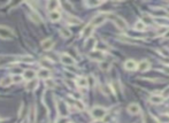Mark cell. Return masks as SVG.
I'll list each match as a JSON object with an SVG mask.
<instances>
[{"instance_id":"cell-27","label":"cell","mask_w":169,"mask_h":123,"mask_svg":"<svg viewBox=\"0 0 169 123\" xmlns=\"http://www.w3.org/2000/svg\"><path fill=\"white\" fill-rule=\"evenodd\" d=\"M30 18L32 20V21H35L36 23H41V16L37 14V13H32V14H30Z\"/></svg>"},{"instance_id":"cell-21","label":"cell","mask_w":169,"mask_h":123,"mask_svg":"<svg viewBox=\"0 0 169 123\" xmlns=\"http://www.w3.org/2000/svg\"><path fill=\"white\" fill-rule=\"evenodd\" d=\"M134 28H135V30H137V31H144V30L146 29V25L139 20V21H137V22L135 23Z\"/></svg>"},{"instance_id":"cell-30","label":"cell","mask_w":169,"mask_h":123,"mask_svg":"<svg viewBox=\"0 0 169 123\" xmlns=\"http://www.w3.org/2000/svg\"><path fill=\"white\" fill-rule=\"evenodd\" d=\"M46 86L47 88H50V89H53V88H55V82L53 81V79H51V78H48V79H46Z\"/></svg>"},{"instance_id":"cell-37","label":"cell","mask_w":169,"mask_h":123,"mask_svg":"<svg viewBox=\"0 0 169 123\" xmlns=\"http://www.w3.org/2000/svg\"><path fill=\"white\" fill-rule=\"evenodd\" d=\"M144 123H154L153 122V118L150 116H145V118H144Z\"/></svg>"},{"instance_id":"cell-29","label":"cell","mask_w":169,"mask_h":123,"mask_svg":"<svg viewBox=\"0 0 169 123\" xmlns=\"http://www.w3.org/2000/svg\"><path fill=\"white\" fill-rule=\"evenodd\" d=\"M67 21H68V23H70V24H80L81 23V20L77 18H74V16H69V18H67Z\"/></svg>"},{"instance_id":"cell-22","label":"cell","mask_w":169,"mask_h":123,"mask_svg":"<svg viewBox=\"0 0 169 123\" xmlns=\"http://www.w3.org/2000/svg\"><path fill=\"white\" fill-rule=\"evenodd\" d=\"M140 21L145 24V25L146 24H152L153 23V18H152L148 14H144V15H143V20H140Z\"/></svg>"},{"instance_id":"cell-1","label":"cell","mask_w":169,"mask_h":123,"mask_svg":"<svg viewBox=\"0 0 169 123\" xmlns=\"http://www.w3.org/2000/svg\"><path fill=\"white\" fill-rule=\"evenodd\" d=\"M106 18H111L112 21L114 22V23L116 24L117 28H120V29H127L128 28V24H127V22L123 20L122 18H120V16H117V15H115V14H112V13H108V14H105Z\"/></svg>"},{"instance_id":"cell-38","label":"cell","mask_w":169,"mask_h":123,"mask_svg":"<svg viewBox=\"0 0 169 123\" xmlns=\"http://www.w3.org/2000/svg\"><path fill=\"white\" fill-rule=\"evenodd\" d=\"M162 71L169 75V66H164V67H162Z\"/></svg>"},{"instance_id":"cell-19","label":"cell","mask_w":169,"mask_h":123,"mask_svg":"<svg viewBox=\"0 0 169 123\" xmlns=\"http://www.w3.org/2000/svg\"><path fill=\"white\" fill-rule=\"evenodd\" d=\"M12 83H13L12 76H6V77H4L1 81H0V86H4V88H6V86H9Z\"/></svg>"},{"instance_id":"cell-36","label":"cell","mask_w":169,"mask_h":123,"mask_svg":"<svg viewBox=\"0 0 169 123\" xmlns=\"http://www.w3.org/2000/svg\"><path fill=\"white\" fill-rule=\"evenodd\" d=\"M161 53H162V55H164V57H168L169 58V50L168 48H166V47L161 48Z\"/></svg>"},{"instance_id":"cell-12","label":"cell","mask_w":169,"mask_h":123,"mask_svg":"<svg viewBox=\"0 0 169 123\" xmlns=\"http://www.w3.org/2000/svg\"><path fill=\"white\" fill-rule=\"evenodd\" d=\"M137 66H138V63L135 60H127L124 62V68L127 70H136L137 69Z\"/></svg>"},{"instance_id":"cell-5","label":"cell","mask_w":169,"mask_h":123,"mask_svg":"<svg viewBox=\"0 0 169 123\" xmlns=\"http://www.w3.org/2000/svg\"><path fill=\"white\" fill-rule=\"evenodd\" d=\"M60 61L67 66H74L76 63V61L70 57L69 54H61L60 55Z\"/></svg>"},{"instance_id":"cell-4","label":"cell","mask_w":169,"mask_h":123,"mask_svg":"<svg viewBox=\"0 0 169 123\" xmlns=\"http://www.w3.org/2000/svg\"><path fill=\"white\" fill-rule=\"evenodd\" d=\"M14 36V32H13L11 29H8L7 27H0V37L4 38V39H9Z\"/></svg>"},{"instance_id":"cell-40","label":"cell","mask_w":169,"mask_h":123,"mask_svg":"<svg viewBox=\"0 0 169 123\" xmlns=\"http://www.w3.org/2000/svg\"><path fill=\"white\" fill-rule=\"evenodd\" d=\"M168 115H169V109H168Z\"/></svg>"},{"instance_id":"cell-28","label":"cell","mask_w":169,"mask_h":123,"mask_svg":"<svg viewBox=\"0 0 169 123\" xmlns=\"http://www.w3.org/2000/svg\"><path fill=\"white\" fill-rule=\"evenodd\" d=\"M74 105H75V107L78 111H83L85 108V106H84V104L82 102L81 100H74Z\"/></svg>"},{"instance_id":"cell-9","label":"cell","mask_w":169,"mask_h":123,"mask_svg":"<svg viewBox=\"0 0 169 123\" xmlns=\"http://www.w3.org/2000/svg\"><path fill=\"white\" fill-rule=\"evenodd\" d=\"M93 29L94 27H92L91 24H89V25H86L84 29L82 30V37H84V38H90L91 37V35H92V32H93Z\"/></svg>"},{"instance_id":"cell-13","label":"cell","mask_w":169,"mask_h":123,"mask_svg":"<svg viewBox=\"0 0 169 123\" xmlns=\"http://www.w3.org/2000/svg\"><path fill=\"white\" fill-rule=\"evenodd\" d=\"M128 112L132 115H137L140 113V107L138 104H130L128 106Z\"/></svg>"},{"instance_id":"cell-6","label":"cell","mask_w":169,"mask_h":123,"mask_svg":"<svg viewBox=\"0 0 169 123\" xmlns=\"http://www.w3.org/2000/svg\"><path fill=\"white\" fill-rule=\"evenodd\" d=\"M106 21V16L105 14H99V15H97V16H94L92 18V21H91V25L92 27H97V25H101V24L104 23Z\"/></svg>"},{"instance_id":"cell-32","label":"cell","mask_w":169,"mask_h":123,"mask_svg":"<svg viewBox=\"0 0 169 123\" xmlns=\"http://www.w3.org/2000/svg\"><path fill=\"white\" fill-rule=\"evenodd\" d=\"M22 79H23V77H21L20 75H13L12 76L13 83H18V82H21Z\"/></svg>"},{"instance_id":"cell-11","label":"cell","mask_w":169,"mask_h":123,"mask_svg":"<svg viewBox=\"0 0 169 123\" xmlns=\"http://www.w3.org/2000/svg\"><path fill=\"white\" fill-rule=\"evenodd\" d=\"M23 79H25V81H32V79H35L36 77V73L32 69H28V70H24L23 71Z\"/></svg>"},{"instance_id":"cell-31","label":"cell","mask_w":169,"mask_h":123,"mask_svg":"<svg viewBox=\"0 0 169 123\" xmlns=\"http://www.w3.org/2000/svg\"><path fill=\"white\" fill-rule=\"evenodd\" d=\"M102 2L101 1H88L86 2V5H88L89 7H96V6H99V5H101Z\"/></svg>"},{"instance_id":"cell-16","label":"cell","mask_w":169,"mask_h":123,"mask_svg":"<svg viewBox=\"0 0 169 123\" xmlns=\"http://www.w3.org/2000/svg\"><path fill=\"white\" fill-rule=\"evenodd\" d=\"M76 85L77 86H80V88H86L89 85L88 83V78H85V77H77V79H76Z\"/></svg>"},{"instance_id":"cell-3","label":"cell","mask_w":169,"mask_h":123,"mask_svg":"<svg viewBox=\"0 0 169 123\" xmlns=\"http://www.w3.org/2000/svg\"><path fill=\"white\" fill-rule=\"evenodd\" d=\"M57 109H58V113L60 116H67L68 113H69L68 105L64 102L63 100H58L57 101Z\"/></svg>"},{"instance_id":"cell-17","label":"cell","mask_w":169,"mask_h":123,"mask_svg":"<svg viewBox=\"0 0 169 123\" xmlns=\"http://www.w3.org/2000/svg\"><path fill=\"white\" fill-rule=\"evenodd\" d=\"M163 98L162 95H160V94H153V95H151V98H150V101H151L152 104H161V102H163Z\"/></svg>"},{"instance_id":"cell-15","label":"cell","mask_w":169,"mask_h":123,"mask_svg":"<svg viewBox=\"0 0 169 123\" xmlns=\"http://www.w3.org/2000/svg\"><path fill=\"white\" fill-rule=\"evenodd\" d=\"M137 68H138L140 71H146V70H148V69L151 68V65H150V62H148L147 60H143L141 62L138 63Z\"/></svg>"},{"instance_id":"cell-35","label":"cell","mask_w":169,"mask_h":123,"mask_svg":"<svg viewBox=\"0 0 169 123\" xmlns=\"http://www.w3.org/2000/svg\"><path fill=\"white\" fill-rule=\"evenodd\" d=\"M169 97V86L167 89H164L162 92V98L163 99H166V98H168Z\"/></svg>"},{"instance_id":"cell-25","label":"cell","mask_w":169,"mask_h":123,"mask_svg":"<svg viewBox=\"0 0 169 123\" xmlns=\"http://www.w3.org/2000/svg\"><path fill=\"white\" fill-rule=\"evenodd\" d=\"M18 61H22V62H27V63H29V62H34L35 60L32 57H30V55H23V57H21V58L18 59Z\"/></svg>"},{"instance_id":"cell-18","label":"cell","mask_w":169,"mask_h":123,"mask_svg":"<svg viewBox=\"0 0 169 123\" xmlns=\"http://www.w3.org/2000/svg\"><path fill=\"white\" fill-rule=\"evenodd\" d=\"M37 88H38V81H37V79L29 81V83L27 84V90H28V91H35Z\"/></svg>"},{"instance_id":"cell-39","label":"cell","mask_w":169,"mask_h":123,"mask_svg":"<svg viewBox=\"0 0 169 123\" xmlns=\"http://www.w3.org/2000/svg\"><path fill=\"white\" fill-rule=\"evenodd\" d=\"M163 38H166V39H169V30H167V31L164 32V35H163Z\"/></svg>"},{"instance_id":"cell-7","label":"cell","mask_w":169,"mask_h":123,"mask_svg":"<svg viewBox=\"0 0 169 123\" xmlns=\"http://www.w3.org/2000/svg\"><path fill=\"white\" fill-rule=\"evenodd\" d=\"M89 57H90V59L94 60V61H102V59H104V53L101 52V51H99V50H96V51L90 52Z\"/></svg>"},{"instance_id":"cell-20","label":"cell","mask_w":169,"mask_h":123,"mask_svg":"<svg viewBox=\"0 0 169 123\" xmlns=\"http://www.w3.org/2000/svg\"><path fill=\"white\" fill-rule=\"evenodd\" d=\"M50 18H51V21H53V22H57V21H59L60 18H61V13L59 12V11H54V12H51L50 13Z\"/></svg>"},{"instance_id":"cell-24","label":"cell","mask_w":169,"mask_h":123,"mask_svg":"<svg viewBox=\"0 0 169 123\" xmlns=\"http://www.w3.org/2000/svg\"><path fill=\"white\" fill-rule=\"evenodd\" d=\"M60 34L64 38H69L70 36H71V32H70V30L68 28H61L60 29Z\"/></svg>"},{"instance_id":"cell-34","label":"cell","mask_w":169,"mask_h":123,"mask_svg":"<svg viewBox=\"0 0 169 123\" xmlns=\"http://www.w3.org/2000/svg\"><path fill=\"white\" fill-rule=\"evenodd\" d=\"M22 73V69L20 68V67H18V68H13L12 69V74L13 75H20Z\"/></svg>"},{"instance_id":"cell-26","label":"cell","mask_w":169,"mask_h":123,"mask_svg":"<svg viewBox=\"0 0 169 123\" xmlns=\"http://www.w3.org/2000/svg\"><path fill=\"white\" fill-rule=\"evenodd\" d=\"M100 69L104 71H107L109 70V68H111V65H109V62H107V61H102V62H100Z\"/></svg>"},{"instance_id":"cell-10","label":"cell","mask_w":169,"mask_h":123,"mask_svg":"<svg viewBox=\"0 0 169 123\" xmlns=\"http://www.w3.org/2000/svg\"><path fill=\"white\" fill-rule=\"evenodd\" d=\"M38 77L46 81V79H48L51 77V71H50V69H47V68H41V69L38 70Z\"/></svg>"},{"instance_id":"cell-8","label":"cell","mask_w":169,"mask_h":123,"mask_svg":"<svg viewBox=\"0 0 169 123\" xmlns=\"http://www.w3.org/2000/svg\"><path fill=\"white\" fill-rule=\"evenodd\" d=\"M41 48L43 50H45V51H50L53 46H54V40H53L52 38H46V39H44V40L41 41Z\"/></svg>"},{"instance_id":"cell-2","label":"cell","mask_w":169,"mask_h":123,"mask_svg":"<svg viewBox=\"0 0 169 123\" xmlns=\"http://www.w3.org/2000/svg\"><path fill=\"white\" fill-rule=\"evenodd\" d=\"M106 114H107V111L104 107H100V106H96L91 111V116L93 117L94 120H101L106 116Z\"/></svg>"},{"instance_id":"cell-33","label":"cell","mask_w":169,"mask_h":123,"mask_svg":"<svg viewBox=\"0 0 169 123\" xmlns=\"http://www.w3.org/2000/svg\"><path fill=\"white\" fill-rule=\"evenodd\" d=\"M55 123H69V121H68V118H67V116H60L55 121Z\"/></svg>"},{"instance_id":"cell-14","label":"cell","mask_w":169,"mask_h":123,"mask_svg":"<svg viewBox=\"0 0 169 123\" xmlns=\"http://www.w3.org/2000/svg\"><path fill=\"white\" fill-rule=\"evenodd\" d=\"M59 6H60V2H59V1H55V0H51V1L47 2V9L50 11V13L57 11Z\"/></svg>"},{"instance_id":"cell-23","label":"cell","mask_w":169,"mask_h":123,"mask_svg":"<svg viewBox=\"0 0 169 123\" xmlns=\"http://www.w3.org/2000/svg\"><path fill=\"white\" fill-rule=\"evenodd\" d=\"M94 45H96V39L92 38V37L88 38L86 41H85V47L86 48H92V47H94Z\"/></svg>"}]
</instances>
